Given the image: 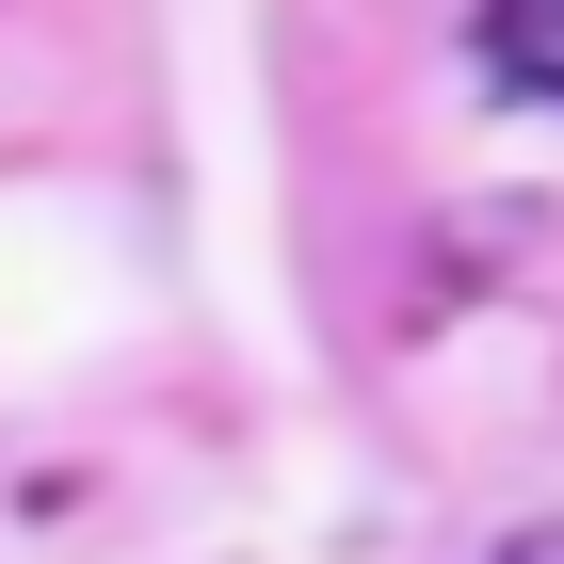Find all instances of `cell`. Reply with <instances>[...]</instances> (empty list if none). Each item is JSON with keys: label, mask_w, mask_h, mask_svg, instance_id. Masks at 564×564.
Segmentation results:
<instances>
[{"label": "cell", "mask_w": 564, "mask_h": 564, "mask_svg": "<svg viewBox=\"0 0 564 564\" xmlns=\"http://www.w3.org/2000/svg\"><path fill=\"white\" fill-rule=\"evenodd\" d=\"M484 65L517 97H564V0H484Z\"/></svg>", "instance_id": "6da1fadb"}, {"label": "cell", "mask_w": 564, "mask_h": 564, "mask_svg": "<svg viewBox=\"0 0 564 564\" xmlns=\"http://www.w3.org/2000/svg\"><path fill=\"white\" fill-rule=\"evenodd\" d=\"M500 564H564V532H517V549H500Z\"/></svg>", "instance_id": "7a4b0ae2"}]
</instances>
